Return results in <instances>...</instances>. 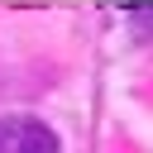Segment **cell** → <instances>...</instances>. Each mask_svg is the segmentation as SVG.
Returning <instances> with one entry per match:
<instances>
[{
  "mask_svg": "<svg viewBox=\"0 0 153 153\" xmlns=\"http://www.w3.org/2000/svg\"><path fill=\"white\" fill-rule=\"evenodd\" d=\"M0 153H62L53 124L33 115H5L0 120Z\"/></svg>",
  "mask_w": 153,
  "mask_h": 153,
  "instance_id": "cell-1",
  "label": "cell"
}]
</instances>
